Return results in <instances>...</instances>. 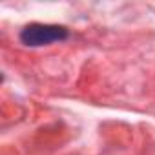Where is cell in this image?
<instances>
[{"instance_id": "1", "label": "cell", "mask_w": 155, "mask_h": 155, "mask_svg": "<svg viewBox=\"0 0 155 155\" xmlns=\"http://www.w3.org/2000/svg\"><path fill=\"white\" fill-rule=\"evenodd\" d=\"M69 37L68 28L57 24H29L20 31L22 44L29 48H40L53 42H62Z\"/></svg>"}]
</instances>
